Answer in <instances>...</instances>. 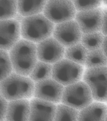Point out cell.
<instances>
[{"mask_svg":"<svg viewBox=\"0 0 107 121\" xmlns=\"http://www.w3.org/2000/svg\"><path fill=\"white\" fill-rule=\"evenodd\" d=\"M91 90L94 101H107V66L85 69L82 80Z\"/></svg>","mask_w":107,"mask_h":121,"instance_id":"cell-6","label":"cell"},{"mask_svg":"<svg viewBox=\"0 0 107 121\" xmlns=\"http://www.w3.org/2000/svg\"><path fill=\"white\" fill-rule=\"evenodd\" d=\"M88 52L89 51L80 43L66 48L64 58L84 67Z\"/></svg>","mask_w":107,"mask_h":121,"instance_id":"cell-17","label":"cell"},{"mask_svg":"<svg viewBox=\"0 0 107 121\" xmlns=\"http://www.w3.org/2000/svg\"><path fill=\"white\" fill-rule=\"evenodd\" d=\"M83 33L75 20L55 26L53 37L65 48L80 43Z\"/></svg>","mask_w":107,"mask_h":121,"instance_id":"cell-8","label":"cell"},{"mask_svg":"<svg viewBox=\"0 0 107 121\" xmlns=\"http://www.w3.org/2000/svg\"><path fill=\"white\" fill-rule=\"evenodd\" d=\"M57 105L33 97L30 100L29 121H54Z\"/></svg>","mask_w":107,"mask_h":121,"instance_id":"cell-13","label":"cell"},{"mask_svg":"<svg viewBox=\"0 0 107 121\" xmlns=\"http://www.w3.org/2000/svg\"><path fill=\"white\" fill-rule=\"evenodd\" d=\"M105 36L100 31L83 34L80 43L89 51L101 48Z\"/></svg>","mask_w":107,"mask_h":121,"instance_id":"cell-21","label":"cell"},{"mask_svg":"<svg viewBox=\"0 0 107 121\" xmlns=\"http://www.w3.org/2000/svg\"><path fill=\"white\" fill-rule=\"evenodd\" d=\"M106 103L107 104V102H106Z\"/></svg>","mask_w":107,"mask_h":121,"instance_id":"cell-30","label":"cell"},{"mask_svg":"<svg viewBox=\"0 0 107 121\" xmlns=\"http://www.w3.org/2000/svg\"><path fill=\"white\" fill-rule=\"evenodd\" d=\"M105 121H107V115H106V119H105Z\"/></svg>","mask_w":107,"mask_h":121,"instance_id":"cell-29","label":"cell"},{"mask_svg":"<svg viewBox=\"0 0 107 121\" xmlns=\"http://www.w3.org/2000/svg\"><path fill=\"white\" fill-rule=\"evenodd\" d=\"M77 12L72 0H48L43 12L48 19L57 24L74 19Z\"/></svg>","mask_w":107,"mask_h":121,"instance_id":"cell-7","label":"cell"},{"mask_svg":"<svg viewBox=\"0 0 107 121\" xmlns=\"http://www.w3.org/2000/svg\"><path fill=\"white\" fill-rule=\"evenodd\" d=\"M103 8L101 7L88 11H77L74 20L83 34L100 31Z\"/></svg>","mask_w":107,"mask_h":121,"instance_id":"cell-11","label":"cell"},{"mask_svg":"<svg viewBox=\"0 0 107 121\" xmlns=\"http://www.w3.org/2000/svg\"><path fill=\"white\" fill-rule=\"evenodd\" d=\"M65 86L53 79L35 83L33 97L57 104L61 103Z\"/></svg>","mask_w":107,"mask_h":121,"instance_id":"cell-10","label":"cell"},{"mask_svg":"<svg viewBox=\"0 0 107 121\" xmlns=\"http://www.w3.org/2000/svg\"><path fill=\"white\" fill-rule=\"evenodd\" d=\"M17 12V0H0V20L13 19Z\"/></svg>","mask_w":107,"mask_h":121,"instance_id":"cell-22","label":"cell"},{"mask_svg":"<svg viewBox=\"0 0 107 121\" xmlns=\"http://www.w3.org/2000/svg\"><path fill=\"white\" fill-rule=\"evenodd\" d=\"M77 11H88L100 7L102 0H72Z\"/></svg>","mask_w":107,"mask_h":121,"instance_id":"cell-24","label":"cell"},{"mask_svg":"<svg viewBox=\"0 0 107 121\" xmlns=\"http://www.w3.org/2000/svg\"><path fill=\"white\" fill-rule=\"evenodd\" d=\"M100 32L104 36H107V6L103 8L102 26Z\"/></svg>","mask_w":107,"mask_h":121,"instance_id":"cell-26","label":"cell"},{"mask_svg":"<svg viewBox=\"0 0 107 121\" xmlns=\"http://www.w3.org/2000/svg\"><path fill=\"white\" fill-rule=\"evenodd\" d=\"M55 26L42 14L25 17L20 23L21 36L25 40L38 43L51 37Z\"/></svg>","mask_w":107,"mask_h":121,"instance_id":"cell-3","label":"cell"},{"mask_svg":"<svg viewBox=\"0 0 107 121\" xmlns=\"http://www.w3.org/2000/svg\"><path fill=\"white\" fill-rule=\"evenodd\" d=\"M0 81L6 78L14 72L9 53L6 51L0 50Z\"/></svg>","mask_w":107,"mask_h":121,"instance_id":"cell-23","label":"cell"},{"mask_svg":"<svg viewBox=\"0 0 107 121\" xmlns=\"http://www.w3.org/2000/svg\"><path fill=\"white\" fill-rule=\"evenodd\" d=\"M85 69L64 58L53 65L52 78L65 87L82 80Z\"/></svg>","mask_w":107,"mask_h":121,"instance_id":"cell-5","label":"cell"},{"mask_svg":"<svg viewBox=\"0 0 107 121\" xmlns=\"http://www.w3.org/2000/svg\"><path fill=\"white\" fill-rule=\"evenodd\" d=\"M103 3L104 4V5L107 6V0H102Z\"/></svg>","mask_w":107,"mask_h":121,"instance_id":"cell-28","label":"cell"},{"mask_svg":"<svg viewBox=\"0 0 107 121\" xmlns=\"http://www.w3.org/2000/svg\"><path fill=\"white\" fill-rule=\"evenodd\" d=\"M9 101L0 95V121H5Z\"/></svg>","mask_w":107,"mask_h":121,"instance_id":"cell-25","label":"cell"},{"mask_svg":"<svg viewBox=\"0 0 107 121\" xmlns=\"http://www.w3.org/2000/svg\"><path fill=\"white\" fill-rule=\"evenodd\" d=\"M107 113L106 103L95 101L80 111L78 121H105Z\"/></svg>","mask_w":107,"mask_h":121,"instance_id":"cell-15","label":"cell"},{"mask_svg":"<svg viewBox=\"0 0 107 121\" xmlns=\"http://www.w3.org/2000/svg\"><path fill=\"white\" fill-rule=\"evenodd\" d=\"M107 66V57L101 48L89 51L84 67L85 69Z\"/></svg>","mask_w":107,"mask_h":121,"instance_id":"cell-20","label":"cell"},{"mask_svg":"<svg viewBox=\"0 0 107 121\" xmlns=\"http://www.w3.org/2000/svg\"><path fill=\"white\" fill-rule=\"evenodd\" d=\"M53 65L38 60L29 77L35 83L52 78Z\"/></svg>","mask_w":107,"mask_h":121,"instance_id":"cell-18","label":"cell"},{"mask_svg":"<svg viewBox=\"0 0 107 121\" xmlns=\"http://www.w3.org/2000/svg\"><path fill=\"white\" fill-rule=\"evenodd\" d=\"M30 100L21 99L9 101L5 121H29Z\"/></svg>","mask_w":107,"mask_h":121,"instance_id":"cell-14","label":"cell"},{"mask_svg":"<svg viewBox=\"0 0 107 121\" xmlns=\"http://www.w3.org/2000/svg\"><path fill=\"white\" fill-rule=\"evenodd\" d=\"M48 0H17L18 12L22 17H27L43 12Z\"/></svg>","mask_w":107,"mask_h":121,"instance_id":"cell-16","label":"cell"},{"mask_svg":"<svg viewBox=\"0 0 107 121\" xmlns=\"http://www.w3.org/2000/svg\"><path fill=\"white\" fill-rule=\"evenodd\" d=\"M101 49L107 57V36L104 37Z\"/></svg>","mask_w":107,"mask_h":121,"instance_id":"cell-27","label":"cell"},{"mask_svg":"<svg viewBox=\"0 0 107 121\" xmlns=\"http://www.w3.org/2000/svg\"><path fill=\"white\" fill-rule=\"evenodd\" d=\"M14 71L29 77L38 61L37 45L24 39L20 40L9 51Z\"/></svg>","mask_w":107,"mask_h":121,"instance_id":"cell-1","label":"cell"},{"mask_svg":"<svg viewBox=\"0 0 107 121\" xmlns=\"http://www.w3.org/2000/svg\"><path fill=\"white\" fill-rule=\"evenodd\" d=\"M65 48L54 37H49L37 45L38 60L54 64L64 59Z\"/></svg>","mask_w":107,"mask_h":121,"instance_id":"cell-9","label":"cell"},{"mask_svg":"<svg viewBox=\"0 0 107 121\" xmlns=\"http://www.w3.org/2000/svg\"><path fill=\"white\" fill-rule=\"evenodd\" d=\"M94 101L90 88L82 80L65 87L61 103L80 111Z\"/></svg>","mask_w":107,"mask_h":121,"instance_id":"cell-4","label":"cell"},{"mask_svg":"<svg viewBox=\"0 0 107 121\" xmlns=\"http://www.w3.org/2000/svg\"><path fill=\"white\" fill-rule=\"evenodd\" d=\"M35 83L29 77L13 72L0 81V95L8 101L33 98Z\"/></svg>","mask_w":107,"mask_h":121,"instance_id":"cell-2","label":"cell"},{"mask_svg":"<svg viewBox=\"0 0 107 121\" xmlns=\"http://www.w3.org/2000/svg\"><path fill=\"white\" fill-rule=\"evenodd\" d=\"M80 111L60 103L57 105L54 121H78Z\"/></svg>","mask_w":107,"mask_h":121,"instance_id":"cell-19","label":"cell"},{"mask_svg":"<svg viewBox=\"0 0 107 121\" xmlns=\"http://www.w3.org/2000/svg\"><path fill=\"white\" fill-rule=\"evenodd\" d=\"M21 36L20 24L17 20L0 21V49L9 51L19 41Z\"/></svg>","mask_w":107,"mask_h":121,"instance_id":"cell-12","label":"cell"}]
</instances>
